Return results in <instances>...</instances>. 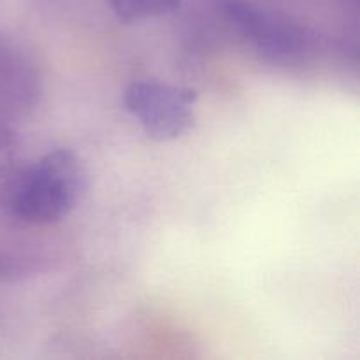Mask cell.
<instances>
[{"label":"cell","instance_id":"obj_1","mask_svg":"<svg viewBox=\"0 0 360 360\" xmlns=\"http://www.w3.org/2000/svg\"><path fill=\"white\" fill-rule=\"evenodd\" d=\"M88 190L83 160L70 150H53L18 171L4 204L27 224H53L72 213Z\"/></svg>","mask_w":360,"mask_h":360},{"label":"cell","instance_id":"obj_2","mask_svg":"<svg viewBox=\"0 0 360 360\" xmlns=\"http://www.w3.org/2000/svg\"><path fill=\"white\" fill-rule=\"evenodd\" d=\"M197 91L157 79L130 84L123 95L125 109L150 139L165 143L185 136L195 125Z\"/></svg>","mask_w":360,"mask_h":360},{"label":"cell","instance_id":"obj_4","mask_svg":"<svg viewBox=\"0 0 360 360\" xmlns=\"http://www.w3.org/2000/svg\"><path fill=\"white\" fill-rule=\"evenodd\" d=\"M123 23H141L165 16L181 4V0H105Z\"/></svg>","mask_w":360,"mask_h":360},{"label":"cell","instance_id":"obj_5","mask_svg":"<svg viewBox=\"0 0 360 360\" xmlns=\"http://www.w3.org/2000/svg\"><path fill=\"white\" fill-rule=\"evenodd\" d=\"M18 157V139L11 130L0 127V200H6L7 190L16 178Z\"/></svg>","mask_w":360,"mask_h":360},{"label":"cell","instance_id":"obj_3","mask_svg":"<svg viewBox=\"0 0 360 360\" xmlns=\"http://www.w3.org/2000/svg\"><path fill=\"white\" fill-rule=\"evenodd\" d=\"M221 7L239 34L257 51L274 62L290 63L301 60L311 48V37L304 28L253 4L245 0H224Z\"/></svg>","mask_w":360,"mask_h":360}]
</instances>
